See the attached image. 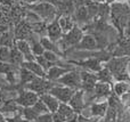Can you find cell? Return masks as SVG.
Listing matches in <instances>:
<instances>
[{"instance_id":"32","label":"cell","mask_w":130,"mask_h":122,"mask_svg":"<svg viewBox=\"0 0 130 122\" xmlns=\"http://www.w3.org/2000/svg\"><path fill=\"white\" fill-rule=\"evenodd\" d=\"M36 61L38 62L39 64H40L41 67H42L43 70H45V72H46V73H47V71L49 70V68L52 67V66H54V64H52L50 62H48L43 56H37V57H36Z\"/></svg>"},{"instance_id":"39","label":"cell","mask_w":130,"mask_h":122,"mask_svg":"<svg viewBox=\"0 0 130 122\" xmlns=\"http://www.w3.org/2000/svg\"><path fill=\"white\" fill-rule=\"evenodd\" d=\"M117 122H118V121H117Z\"/></svg>"},{"instance_id":"11","label":"cell","mask_w":130,"mask_h":122,"mask_svg":"<svg viewBox=\"0 0 130 122\" xmlns=\"http://www.w3.org/2000/svg\"><path fill=\"white\" fill-rule=\"evenodd\" d=\"M96 50H98V45H97L96 38L92 34L85 33L81 41L71 51H96Z\"/></svg>"},{"instance_id":"1","label":"cell","mask_w":130,"mask_h":122,"mask_svg":"<svg viewBox=\"0 0 130 122\" xmlns=\"http://www.w3.org/2000/svg\"><path fill=\"white\" fill-rule=\"evenodd\" d=\"M110 23L118 31L121 38H123V31L130 18V6L129 2H114L110 5Z\"/></svg>"},{"instance_id":"23","label":"cell","mask_w":130,"mask_h":122,"mask_svg":"<svg viewBox=\"0 0 130 122\" xmlns=\"http://www.w3.org/2000/svg\"><path fill=\"white\" fill-rule=\"evenodd\" d=\"M58 23L61 25V29L63 31V33H67L69 31H71L74 27V25L76 24L75 21L73 18V15H61L58 16Z\"/></svg>"},{"instance_id":"15","label":"cell","mask_w":130,"mask_h":122,"mask_svg":"<svg viewBox=\"0 0 130 122\" xmlns=\"http://www.w3.org/2000/svg\"><path fill=\"white\" fill-rule=\"evenodd\" d=\"M63 31L61 29V25L58 23V17L54 20L53 22L48 23L47 25V37L53 41V42H58L63 37Z\"/></svg>"},{"instance_id":"30","label":"cell","mask_w":130,"mask_h":122,"mask_svg":"<svg viewBox=\"0 0 130 122\" xmlns=\"http://www.w3.org/2000/svg\"><path fill=\"white\" fill-rule=\"evenodd\" d=\"M32 107H33L34 111H36L37 113L39 114V115H41V114H45V113H50L49 110H48V107L46 106V104L40 99V98H39V100Z\"/></svg>"},{"instance_id":"24","label":"cell","mask_w":130,"mask_h":122,"mask_svg":"<svg viewBox=\"0 0 130 122\" xmlns=\"http://www.w3.org/2000/svg\"><path fill=\"white\" fill-rule=\"evenodd\" d=\"M23 62H24V56L21 54V51L16 48V46L14 45V47L10 48V59H9V63L21 67Z\"/></svg>"},{"instance_id":"18","label":"cell","mask_w":130,"mask_h":122,"mask_svg":"<svg viewBox=\"0 0 130 122\" xmlns=\"http://www.w3.org/2000/svg\"><path fill=\"white\" fill-rule=\"evenodd\" d=\"M72 70H75V68H67V67H63V66L59 65H54L47 71V77L46 79L50 80L53 82H56L58 79H61L64 74H66L67 72Z\"/></svg>"},{"instance_id":"3","label":"cell","mask_w":130,"mask_h":122,"mask_svg":"<svg viewBox=\"0 0 130 122\" xmlns=\"http://www.w3.org/2000/svg\"><path fill=\"white\" fill-rule=\"evenodd\" d=\"M85 36V32L82 31L81 26H79L78 24L74 25V27L69 31L67 33L63 34L62 39L57 42L59 49L66 55V53H70L79 42L81 41V39Z\"/></svg>"},{"instance_id":"2","label":"cell","mask_w":130,"mask_h":122,"mask_svg":"<svg viewBox=\"0 0 130 122\" xmlns=\"http://www.w3.org/2000/svg\"><path fill=\"white\" fill-rule=\"evenodd\" d=\"M130 64V57H112L107 63L104 64V67H106L114 78L115 82H129L130 78L128 73V66Z\"/></svg>"},{"instance_id":"19","label":"cell","mask_w":130,"mask_h":122,"mask_svg":"<svg viewBox=\"0 0 130 122\" xmlns=\"http://www.w3.org/2000/svg\"><path fill=\"white\" fill-rule=\"evenodd\" d=\"M22 109H23V107H21L20 105L17 104L15 97H11V98L6 99V102L4 103V105L0 107V112H1L4 115H5V114H8V113L16 114V113H21Z\"/></svg>"},{"instance_id":"21","label":"cell","mask_w":130,"mask_h":122,"mask_svg":"<svg viewBox=\"0 0 130 122\" xmlns=\"http://www.w3.org/2000/svg\"><path fill=\"white\" fill-rule=\"evenodd\" d=\"M21 67L26 68L27 71L32 72L33 74H36L39 78H46L47 77V73L45 72L41 65L38 63L37 61H32V62H23V64L21 65Z\"/></svg>"},{"instance_id":"38","label":"cell","mask_w":130,"mask_h":122,"mask_svg":"<svg viewBox=\"0 0 130 122\" xmlns=\"http://www.w3.org/2000/svg\"><path fill=\"white\" fill-rule=\"evenodd\" d=\"M111 122H117V120H113V121H111Z\"/></svg>"},{"instance_id":"27","label":"cell","mask_w":130,"mask_h":122,"mask_svg":"<svg viewBox=\"0 0 130 122\" xmlns=\"http://www.w3.org/2000/svg\"><path fill=\"white\" fill-rule=\"evenodd\" d=\"M57 112H58L61 115H63L64 118L66 119V121L70 120L71 118H73V116L76 114L75 112H74V110L72 109L69 104H66V103H61V104H59V107H58V111Z\"/></svg>"},{"instance_id":"20","label":"cell","mask_w":130,"mask_h":122,"mask_svg":"<svg viewBox=\"0 0 130 122\" xmlns=\"http://www.w3.org/2000/svg\"><path fill=\"white\" fill-rule=\"evenodd\" d=\"M40 43L42 45V47L45 48L46 51L55 53V54H57L59 57H62L63 59L65 58V54L62 51L61 49H59L58 45H57L56 42H53V41L50 40L47 36H46V37H41V38H40Z\"/></svg>"},{"instance_id":"4","label":"cell","mask_w":130,"mask_h":122,"mask_svg":"<svg viewBox=\"0 0 130 122\" xmlns=\"http://www.w3.org/2000/svg\"><path fill=\"white\" fill-rule=\"evenodd\" d=\"M30 9H31L33 13H36L37 15L42 21H45L46 23L53 22V21L56 20L59 16L56 7L53 6L49 2H46V1H41V2H38V4L32 5V6H30Z\"/></svg>"},{"instance_id":"29","label":"cell","mask_w":130,"mask_h":122,"mask_svg":"<svg viewBox=\"0 0 130 122\" xmlns=\"http://www.w3.org/2000/svg\"><path fill=\"white\" fill-rule=\"evenodd\" d=\"M42 56L45 57L48 62H50L52 64H54V65H58V63L62 61V59H63L62 57H59L57 54L52 53V51H45Z\"/></svg>"},{"instance_id":"26","label":"cell","mask_w":130,"mask_h":122,"mask_svg":"<svg viewBox=\"0 0 130 122\" xmlns=\"http://www.w3.org/2000/svg\"><path fill=\"white\" fill-rule=\"evenodd\" d=\"M97 75V79H98L99 82H106V83H110V84H114V78H113L112 73L107 70L106 67H103L99 72L96 73Z\"/></svg>"},{"instance_id":"16","label":"cell","mask_w":130,"mask_h":122,"mask_svg":"<svg viewBox=\"0 0 130 122\" xmlns=\"http://www.w3.org/2000/svg\"><path fill=\"white\" fill-rule=\"evenodd\" d=\"M73 18L79 26H83V25L90 23V18H89V15H88V9L86 7V5H81V6L75 7Z\"/></svg>"},{"instance_id":"7","label":"cell","mask_w":130,"mask_h":122,"mask_svg":"<svg viewBox=\"0 0 130 122\" xmlns=\"http://www.w3.org/2000/svg\"><path fill=\"white\" fill-rule=\"evenodd\" d=\"M66 62L69 64H72L75 67H82L85 71H89L92 73H97L104 67V64L101 63L98 59L92 58V57H88L85 59H66Z\"/></svg>"},{"instance_id":"33","label":"cell","mask_w":130,"mask_h":122,"mask_svg":"<svg viewBox=\"0 0 130 122\" xmlns=\"http://www.w3.org/2000/svg\"><path fill=\"white\" fill-rule=\"evenodd\" d=\"M36 122H53V114L52 113H45L38 116Z\"/></svg>"},{"instance_id":"13","label":"cell","mask_w":130,"mask_h":122,"mask_svg":"<svg viewBox=\"0 0 130 122\" xmlns=\"http://www.w3.org/2000/svg\"><path fill=\"white\" fill-rule=\"evenodd\" d=\"M85 91L82 89L80 90H76L74 93V95L72 96L71 100L69 102V105L74 110L76 114H81L85 109L87 107V104H86V100H85Z\"/></svg>"},{"instance_id":"28","label":"cell","mask_w":130,"mask_h":122,"mask_svg":"<svg viewBox=\"0 0 130 122\" xmlns=\"http://www.w3.org/2000/svg\"><path fill=\"white\" fill-rule=\"evenodd\" d=\"M21 114H22L24 120L29 122H36L39 116V114L34 111L33 107H23L22 111H21Z\"/></svg>"},{"instance_id":"6","label":"cell","mask_w":130,"mask_h":122,"mask_svg":"<svg viewBox=\"0 0 130 122\" xmlns=\"http://www.w3.org/2000/svg\"><path fill=\"white\" fill-rule=\"evenodd\" d=\"M57 82H53L50 80L46 79V78H39L37 77L33 81H31L30 83H27L25 86V89L33 91V93L38 94L39 96L43 95V94H48L50 91V89L56 84Z\"/></svg>"},{"instance_id":"14","label":"cell","mask_w":130,"mask_h":122,"mask_svg":"<svg viewBox=\"0 0 130 122\" xmlns=\"http://www.w3.org/2000/svg\"><path fill=\"white\" fill-rule=\"evenodd\" d=\"M88 106H89L90 116H91V118L104 119L106 115V112H107L108 103H107V99L102 100V102H99V103L92 102L91 104H89Z\"/></svg>"},{"instance_id":"10","label":"cell","mask_w":130,"mask_h":122,"mask_svg":"<svg viewBox=\"0 0 130 122\" xmlns=\"http://www.w3.org/2000/svg\"><path fill=\"white\" fill-rule=\"evenodd\" d=\"M74 93H75V90L69 88V87L58 84V83L55 84L49 91L50 95L54 96L59 103H66V104H69V102L71 100L72 96L74 95Z\"/></svg>"},{"instance_id":"36","label":"cell","mask_w":130,"mask_h":122,"mask_svg":"<svg viewBox=\"0 0 130 122\" xmlns=\"http://www.w3.org/2000/svg\"><path fill=\"white\" fill-rule=\"evenodd\" d=\"M123 38L124 39H129L130 40V18L127 23L126 27H124V31H123Z\"/></svg>"},{"instance_id":"35","label":"cell","mask_w":130,"mask_h":122,"mask_svg":"<svg viewBox=\"0 0 130 122\" xmlns=\"http://www.w3.org/2000/svg\"><path fill=\"white\" fill-rule=\"evenodd\" d=\"M53 122H66V119L61 115L58 112H55L53 113Z\"/></svg>"},{"instance_id":"17","label":"cell","mask_w":130,"mask_h":122,"mask_svg":"<svg viewBox=\"0 0 130 122\" xmlns=\"http://www.w3.org/2000/svg\"><path fill=\"white\" fill-rule=\"evenodd\" d=\"M15 46L21 51V54L24 56V62L36 61V56L32 53L31 45L26 40H15Z\"/></svg>"},{"instance_id":"9","label":"cell","mask_w":130,"mask_h":122,"mask_svg":"<svg viewBox=\"0 0 130 122\" xmlns=\"http://www.w3.org/2000/svg\"><path fill=\"white\" fill-rule=\"evenodd\" d=\"M40 96L29 89H21L17 93L15 99L21 107H32L39 100Z\"/></svg>"},{"instance_id":"22","label":"cell","mask_w":130,"mask_h":122,"mask_svg":"<svg viewBox=\"0 0 130 122\" xmlns=\"http://www.w3.org/2000/svg\"><path fill=\"white\" fill-rule=\"evenodd\" d=\"M40 99L46 104V106L48 107V110H49V112L52 114L58 111V107H59V104H61V103H59L53 95H50L49 93L41 95L40 96Z\"/></svg>"},{"instance_id":"31","label":"cell","mask_w":130,"mask_h":122,"mask_svg":"<svg viewBox=\"0 0 130 122\" xmlns=\"http://www.w3.org/2000/svg\"><path fill=\"white\" fill-rule=\"evenodd\" d=\"M10 59V48L0 47V63H9Z\"/></svg>"},{"instance_id":"5","label":"cell","mask_w":130,"mask_h":122,"mask_svg":"<svg viewBox=\"0 0 130 122\" xmlns=\"http://www.w3.org/2000/svg\"><path fill=\"white\" fill-rule=\"evenodd\" d=\"M57 83L62 84V86L69 87V88L73 89V90H80L82 88V81H81V74L80 70H72L64 74L61 79L57 80Z\"/></svg>"},{"instance_id":"34","label":"cell","mask_w":130,"mask_h":122,"mask_svg":"<svg viewBox=\"0 0 130 122\" xmlns=\"http://www.w3.org/2000/svg\"><path fill=\"white\" fill-rule=\"evenodd\" d=\"M25 120L23 119L22 114L21 113H16L14 114V116H6V122H24Z\"/></svg>"},{"instance_id":"25","label":"cell","mask_w":130,"mask_h":122,"mask_svg":"<svg viewBox=\"0 0 130 122\" xmlns=\"http://www.w3.org/2000/svg\"><path fill=\"white\" fill-rule=\"evenodd\" d=\"M130 91V83L129 82H114L113 84V93L118 96L119 98H121L124 94Z\"/></svg>"},{"instance_id":"12","label":"cell","mask_w":130,"mask_h":122,"mask_svg":"<svg viewBox=\"0 0 130 122\" xmlns=\"http://www.w3.org/2000/svg\"><path fill=\"white\" fill-rule=\"evenodd\" d=\"M80 74H81V81H82V90L85 91V94L91 95L94 93V89L96 83L98 82L96 73L89 72V71H85V70H80Z\"/></svg>"},{"instance_id":"37","label":"cell","mask_w":130,"mask_h":122,"mask_svg":"<svg viewBox=\"0 0 130 122\" xmlns=\"http://www.w3.org/2000/svg\"><path fill=\"white\" fill-rule=\"evenodd\" d=\"M128 73H129V78H130V64H129V66H128Z\"/></svg>"},{"instance_id":"8","label":"cell","mask_w":130,"mask_h":122,"mask_svg":"<svg viewBox=\"0 0 130 122\" xmlns=\"http://www.w3.org/2000/svg\"><path fill=\"white\" fill-rule=\"evenodd\" d=\"M113 94V86L110 83H106V82H97L96 86H95V89H94V93L89 96L88 98V104H91L92 102L97 99H103V100H106L111 95Z\"/></svg>"}]
</instances>
